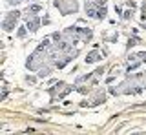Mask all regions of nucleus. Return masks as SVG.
Returning <instances> with one entry per match:
<instances>
[{"instance_id":"nucleus-1","label":"nucleus","mask_w":146,"mask_h":135,"mask_svg":"<svg viewBox=\"0 0 146 135\" xmlns=\"http://www.w3.org/2000/svg\"><path fill=\"white\" fill-rule=\"evenodd\" d=\"M55 6L60 9L62 15H70V13L77 11V2L75 0H70L68 4H66V0H55Z\"/></svg>"},{"instance_id":"nucleus-2","label":"nucleus","mask_w":146,"mask_h":135,"mask_svg":"<svg viewBox=\"0 0 146 135\" xmlns=\"http://www.w3.org/2000/svg\"><path fill=\"white\" fill-rule=\"evenodd\" d=\"M18 17H20V11H9L7 15H6V19H4V22H2L4 31H11L13 28H15Z\"/></svg>"},{"instance_id":"nucleus-3","label":"nucleus","mask_w":146,"mask_h":135,"mask_svg":"<svg viewBox=\"0 0 146 135\" xmlns=\"http://www.w3.org/2000/svg\"><path fill=\"white\" fill-rule=\"evenodd\" d=\"M73 31H75L77 33V37L79 38H82V40H86V42H88V40H91V37H93V33H91V29H86V28H73Z\"/></svg>"},{"instance_id":"nucleus-4","label":"nucleus","mask_w":146,"mask_h":135,"mask_svg":"<svg viewBox=\"0 0 146 135\" xmlns=\"http://www.w3.org/2000/svg\"><path fill=\"white\" fill-rule=\"evenodd\" d=\"M104 55H106V53H100V51H97V49H95V51H90L88 55H86V64H93V62H99Z\"/></svg>"},{"instance_id":"nucleus-5","label":"nucleus","mask_w":146,"mask_h":135,"mask_svg":"<svg viewBox=\"0 0 146 135\" xmlns=\"http://www.w3.org/2000/svg\"><path fill=\"white\" fill-rule=\"evenodd\" d=\"M97 9H99V4L97 2H86V13L91 19H97Z\"/></svg>"},{"instance_id":"nucleus-6","label":"nucleus","mask_w":146,"mask_h":135,"mask_svg":"<svg viewBox=\"0 0 146 135\" xmlns=\"http://www.w3.org/2000/svg\"><path fill=\"white\" fill-rule=\"evenodd\" d=\"M27 29H29V31H36V29H38L40 28V20L38 19H36V17H27Z\"/></svg>"},{"instance_id":"nucleus-7","label":"nucleus","mask_w":146,"mask_h":135,"mask_svg":"<svg viewBox=\"0 0 146 135\" xmlns=\"http://www.w3.org/2000/svg\"><path fill=\"white\" fill-rule=\"evenodd\" d=\"M40 9H42V7H40L38 4H33V6H29V7H27L26 17H36V15L40 13Z\"/></svg>"},{"instance_id":"nucleus-8","label":"nucleus","mask_w":146,"mask_h":135,"mask_svg":"<svg viewBox=\"0 0 146 135\" xmlns=\"http://www.w3.org/2000/svg\"><path fill=\"white\" fill-rule=\"evenodd\" d=\"M97 19H99V20L106 19V7L100 6V4H99V9H97Z\"/></svg>"},{"instance_id":"nucleus-9","label":"nucleus","mask_w":146,"mask_h":135,"mask_svg":"<svg viewBox=\"0 0 146 135\" xmlns=\"http://www.w3.org/2000/svg\"><path fill=\"white\" fill-rule=\"evenodd\" d=\"M51 71H53V68H48V66H42V69H40V71H38V75H40V77H48V75H49V73H51Z\"/></svg>"},{"instance_id":"nucleus-10","label":"nucleus","mask_w":146,"mask_h":135,"mask_svg":"<svg viewBox=\"0 0 146 135\" xmlns=\"http://www.w3.org/2000/svg\"><path fill=\"white\" fill-rule=\"evenodd\" d=\"M26 31H27V26H26V28H24V26H22V28H18V31H17V37H18V38L26 37Z\"/></svg>"},{"instance_id":"nucleus-11","label":"nucleus","mask_w":146,"mask_h":135,"mask_svg":"<svg viewBox=\"0 0 146 135\" xmlns=\"http://www.w3.org/2000/svg\"><path fill=\"white\" fill-rule=\"evenodd\" d=\"M137 42H139V38H137V37H133V38H130V40H128V48H131V46H135V44Z\"/></svg>"},{"instance_id":"nucleus-12","label":"nucleus","mask_w":146,"mask_h":135,"mask_svg":"<svg viewBox=\"0 0 146 135\" xmlns=\"http://www.w3.org/2000/svg\"><path fill=\"white\" fill-rule=\"evenodd\" d=\"M22 2H26V0H7L9 6H17V4H22Z\"/></svg>"},{"instance_id":"nucleus-13","label":"nucleus","mask_w":146,"mask_h":135,"mask_svg":"<svg viewBox=\"0 0 146 135\" xmlns=\"http://www.w3.org/2000/svg\"><path fill=\"white\" fill-rule=\"evenodd\" d=\"M26 80H27V82H29V84H33V82H35V77H27Z\"/></svg>"}]
</instances>
